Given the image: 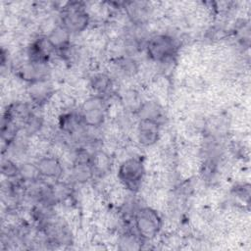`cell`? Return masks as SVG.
<instances>
[{"mask_svg": "<svg viewBox=\"0 0 251 251\" xmlns=\"http://www.w3.org/2000/svg\"><path fill=\"white\" fill-rule=\"evenodd\" d=\"M61 25L72 34L83 31L89 24V16L81 2H68L63 8Z\"/></svg>", "mask_w": 251, "mask_h": 251, "instance_id": "obj_3", "label": "cell"}, {"mask_svg": "<svg viewBox=\"0 0 251 251\" xmlns=\"http://www.w3.org/2000/svg\"><path fill=\"white\" fill-rule=\"evenodd\" d=\"M143 239L136 233V231L126 232L120 240L121 249H139L141 248V241Z\"/></svg>", "mask_w": 251, "mask_h": 251, "instance_id": "obj_19", "label": "cell"}, {"mask_svg": "<svg viewBox=\"0 0 251 251\" xmlns=\"http://www.w3.org/2000/svg\"><path fill=\"white\" fill-rule=\"evenodd\" d=\"M22 77L29 83L41 79H47V64H33L27 62L20 70Z\"/></svg>", "mask_w": 251, "mask_h": 251, "instance_id": "obj_12", "label": "cell"}, {"mask_svg": "<svg viewBox=\"0 0 251 251\" xmlns=\"http://www.w3.org/2000/svg\"><path fill=\"white\" fill-rule=\"evenodd\" d=\"M33 112L29 108L28 104L21 101L13 102L8 107L7 110L4 112V117L12 120L19 126L25 125V123L27 121V119L30 117V115Z\"/></svg>", "mask_w": 251, "mask_h": 251, "instance_id": "obj_11", "label": "cell"}, {"mask_svg": "<svg viewBox=\"0 0 251 251\" xmlns=\"http://www.w3.org/2000/svg\"><path fill=\"white\" fill-rule=\"evenodd\" d=\"M90 85L97 96L103 97L112 90L113 82L108 75L96 74L91 77Z\"/></svg>", "mask_w": 251, "mask_h": 251, "instance_id": "obj_14", "label": "cell"}, {"mask_svg": "<svg viewBox=\"0 0 251 251\" xmlns=\"http://www.w3.org/2000/svg\"><path fill=\"white\" fill-rule=\"evenodd\" d=\"M53 93L52 85L47 79H41L30 82L28 86V94L30 99L38 105H42L49 100Z\"/></svg>", "mask_w": 251, "mask_h": 251, "instance_id": "obj_10", "label": "cell"}, {"mask_svg": "<svg viewBox=\"0 0 251 251\" xmlns=\"http://www.w3.org/2000/svg\"><path fill=\"white\" fill-rule=\"evenodd\" d=\"M1 173L8 179H13L20 176V167L9 159L2 160Z\"/></svg>", "mask_w": 251, "mask_h": 251, "instance_id": "obj_22", "label": "cell"}, {"mask_svg": "<svg viewBox=\"0 0 251 251\" xmlns=\"http://www.w3.org/2000/svg\"><path fill=\"white\" fill-rule=\"evenodd\" d=\"M24 182H34L41 178L39 170L36 164L32 163H25L20 166V176Z\"/></svg>", "mask_w": 251, "mask_h": 251, "instance_id": "obj_17", "label": "cell"}, {"mask_svg": "<svg viewBox=\"0 0 251 251\" xmlns=\"http://www.w3.org/2000/svg\"><path fill=\"white\" fill-rule=\"evenodd\" d=\"M133 226L136 233L143 239L154 238L160 231L162 220L159 214L150 207H141L133 214Z\"/></svg>", "mask_w": 251, "mask_h": 251, "instance_id": "obj_1", "label": "cell"}, {"mask_svg": "<svg viewBox=\"0 0 251 251\" xmlns=\"http://www.w3.org/2000/svg\"><path fill=\"white\" fill-rule=\"evenodd\" d=\"M93 175L94 171L91 164L75 163L73 168V176L77 182H86L92 177Z\"/></svg>", "mask_w": 251, "mask_h": 251, "instance_id": "obj_18", "label": "cell"}, {"mask_svg": "<svg viewBox=\"0 0 251 251\" xmlns=\"http://www.w3.org/2000/svg\"><path fill=\"white\" fill-rule=\"evenodd\" d=\"M160 134V123L141 119L137 127V136L143 146H151L157 142Z\"/></svg>", "mask_w": 251, "mask_h": 251, "instance_id": "obj_6", "label": "cell"}, {"mask_svg": "<svg viewBox=\"0 0 251 251\" xmlns=\"http://www.w3.org/2000/svg\"><path fill=\"white\" fill-rule=\"evenodd\" d=\"M139 115L141 119L152 120L160 123V119L162 118V108L154 103V102H146L142 104L138 109Z\"/></svg>", "mask_w": 251, "mask_h": 251, "instance_id": "obj_16", "label": "cell"}, {"mask_svg": "<svg viewBox=\"0 0 251 251\" xmlns=\"http://www.w3.org/2000/svg\"><path fill=\"white\" fill-rule=\"evenodd\" d=\"M178 50V43L169 34H155L146 43V52L149 58L158 63H165L173 59Z\"/></svg>", "mask_w": 251, "mask_h": 251, "instance_id": "obj_2", "label": "cell"}, {"mask_svg": "<svg viewBox=\"0 0 251 251\" xmlns=\"http://www.w3.org/2000/svg\"><path fill=\"white\" fill-rule=\"evenodd\" d=\"M59 126L64 132L69 134L76 133L83 126H85L79 113L78 114L67 113L62 115L59 121Z\"/></svg>", "mask_w": 251, "mask_h": 251, "instance_id": "obj_13", "label": "cell"}, {"mask_svg": "<svg viewBox=\"0 0 251 251\" xmlns=\"http://www.w3.org/2000/svg\"><path fill=\"white\" fill-rule=\"evenodd\" d=\"M52 47L48 43L46 37L39 38L33 41L27 50L28 62L33 64H47L50 53L52 51Z\"/></svg>", "mask_w": 251, "mask_h": 251, "instance_id": "obj_7", "label": "cell"}, {"mask_svg": "<svg viewBox=\"0 0 251 251\" xmlns=\"http://www.w3.org/2000/svg\"><path fill=\"white\" fill-rule=\"evenodd\" d=\"M20 130V126L13 122L12 120L3 116L2 126H1V136L3 142L10 144L15 141L17 133Z\"/></svg>", "mask_w": 251, "mask_h": 251, "instance_id": "obj_15", "label": "cell"}, {"mask_svg": "<svg viewBox=\"0 0 251 251\" xmlns=\"http://www.w3.org/2000/svg\"><path fill=\"white\" fill-rule=\"evenodd\" d=\"M52 193L56 202H63L72 196V187L65 182H57L52 185Z\"/></svg>", "mask_w": 251, "mask_h": 251, "instance_id": "obj_20", "label": "cell"}, {"mask_svg": "<svg viewBox=\"0 0 251 251\" xmlns=\"http://www.w3.org/2000/svg\"><path fill=\"white\" fill-rule=\"evenodd\" d=\"M43 125V120L40 116L32 113L27 121L24 125V130L27 135H32L37 133Z\"/></svg>", "mask_w": 251, "mask_h": 251, "instance_id": "obj_21", "label": "cell"}, {"mask_svg": "<svg viewBox=\"0 0 251 251\" xmlns=\"http://www.w3.org/2000/svg\"><path fill=\"white\" fill-rule=\"evenodd\" d=\"M145 175L144 164L141 159L131 157L125 160L119 167L118 177L128 190L135 192L139 189Z\"/></svg>", "mask_w": 251, "mask_h": 251, "instance_id": "obj_4", "label": "cell"}, {"mask_svg": "<svg viewBox=\"0 0 251 251\" xmlns=\"http://www.w3.org/2000/svg\"><path fill=\"white\" fill-rule=\"evenodd\" d=\"M71 35L72 33L66 27L59 25L50 31L46 36V39L53 50L63 53L70 48Z\"/></svg>", "mask_w": 251, "mask_h": 251, "instance_id": "obj_8", "label": "cell"}, {"mask_svg": "<svg viewBox=\"0 0 251 251\" xmlns=\"http://www.w3.org/2000/svg\"><path fill=\"white\" fill-rule=\"evenodd\" d=\"M106 105L104 98L101 96H93L88 98L82 105L80 117L85 126L98 127L105 120Z\"/></svg>", "mask_w": 251, "mask_h": 251, "instance_id": "obj_5", "label": "cell"}, {"mask_svg": "<svg viewBox=\"0 0 251 251\" xmlns=\"http://www.w3.org/2000/svg\"><path fill=\"white\" fill-rule=\"evenodd\" d=\"M41 177H47L52 179H58L63 173V167L60 161L52 156H45L40 158L37 163Z\"/></svg>", "mask_w": 251, "mask_h": 251, "instance_id": "obj_9", "label": "cell"}]
</instances>
